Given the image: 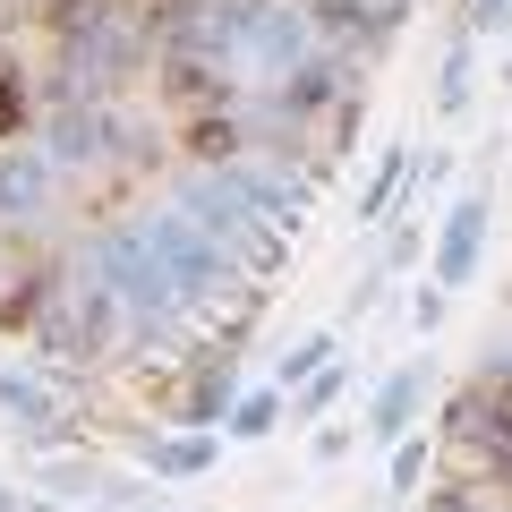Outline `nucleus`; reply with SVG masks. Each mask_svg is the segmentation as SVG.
Listing matches in <instances>:
<instances>
[{
  "label": "nucleus",
  "instance_id": "f257e3e1",
  "mask_svg": "<svg viewBox=\"0 0 512 512\" xmlns=\"http://www.w3.org/2000/svg\"><path fill=\"white\" fill-rule=\"evenodd\" d=\"M180 214L231 256V274H274L299 231V188L265 180L248 163H214L197 180H180Z\"/></svg>",
  "mask_w": 512,
  "mask_h": 512
},
{
  "label": "nucleus",
  "instance_id": "f03ea898",
  "mask_svg": "<svg viewBox=\"0 0 512 512\" xmlns=\"http://www.w3.org/2000/svg\"><path fill=\"white\" fill-rule=\"evenodd\" d=\"M94 274H103V291L120 299V316H137V325L163 333L171 316H188L197 299H188L180 265L163 256V239H154V222H120L111 239H94Z\"/></svg>",
  "mask_w": 512,
  "mask_h": 512
},
{
  "label": "nucleus",
  "instance_id": "7ed1b4c3",
  "mask_svg": "<svg viewBox=\"0 0 512 512\" xmlns=\"http://www.w3.org/2000/svg\"><path fill=\"white\" fill-rule=\"evenodd\" d=\"M128 60H137V35H128V18L111 0H69L60 9V94L103 103L128 77Z\"/></svg>",
  "mask_w": 512,
  "mask_h": 512
},
{
  "label": "nucleus",
  "instance_id": "20e7f679",
  "mask_svg": "<svg viewBox=\"0 0 512 512\" xmlns=\"http://www.w3.org/2000/svg\"><path fill=\"white\" fill-rule=\"evenodd\" d=\"M308 35H316V18H299L291 0H248V26H239V69L291 77L299 60H308Z\"/></svg>",
  "mask_w": 512,
  "mask_h": 512
},
{
  "label": "nucleus",
  "instance_id": "39448f33",
  "mask_svg": "<svg viewBox=\"0 0 512 512\" xmlns=\"http://www.w3.org/2000/svg\"><path fill=\"white\" fill-rule=\"evenodd\" d=\"M444 436H453L461 453H478L495 478H512V402L495 393V384H478V393H453V410H444Z\"/></svg>",
  "mask_w": 512,
  "mask_h": 512
},
{
  "label": "nucleus",
  "instance_id": "423d86ee",
  "mask_svg": "<svg viewBox=\"0 0 512 512\" xmlns=\"http://www.w3.org/2000/svg\"><path fill=\"white\" fill-rule=\"evenodd\" d=\"M128 146V120H111L103 103H60L52 111V128H43V154H52V163H111V154Z\"/></svg>",
  "mask_w": 512,
  "mask_h": 512
},
{
  "label": "nucleus",
  "instance_id": "0eeeda50",
  "mask_svg": "<svg viewBox=\"0 0 512 512\" xmlns=\"http://www.w3.org/2000/svg\"><path fill=\"white\" fill-rule=\"evenodd\" d=\"M146 222H154V239H163V256H171V265H180L188 299H197V308H205V299H214L222 282H231V256H222L214 239H205L197 222L180 214V205H171V214H146Z\"/></svg>",
  "mask_w": 512,
  "mask_h": 512
},
{
  "label": "nucleus",
  "instance_id": "6e6552de",
  "mask_svg": "<svg viewBox=\"0 0 512 512\" xmlns=\"http://www.w3.org/2000/svg\"><path fill=\"white\" fill-rule=\"evenodd\" d=\"M111 316H120V299H111L103 274H94L86 291H69V308L43 325V350H52V359H94V350L111 342Z\"/></svg>",
  "mask_w": 512,
  "mask_h": 512
},
{
  "label": "nucleus",
  "instance_id": "1a4fd4ad",
  "mask_svg": "<svg viewBox=\"0 0 512 512\" xmlns=\"http://www.w3.org/2000/svg\"><path fill=\"white\" fill-rule=\"evenodd\" d=\"M308 18L325 35H342V43H384L410 18V0H308Z\"/></svg>",
  "mask_w": 512,
  "mask_h": 512
},
{
  "label": "nucleus",
  "instance_id": "9d476101",
  "mask_svg": "<svg viewBox=\"0 0 512 512\" xmlns=\"http://www.w3.org/2000/svg\"><path fill=\"white\" fill-rule=\"evenodd\" d=\"M43 205H52V154L9 146L0 154V222H35Z\"/></svg>",
  "mask_w": 512,
  "mask_h": 512
},
{
  "label": "nucleus",
  "instance_id": "9b49d317",
  "mask_svg": "<svg viewBox=\"0 0 512 512\" xmlns=\"http://www.w3.org/2000/svg\"><path fill=\"white\" fill-rule=\"evenodd\" d=\"M478 239H487V197H461L453 214H444V248H436V282L444 291H461V282L478 274Z\"/></svg>",
  "mask_w": 512,
  "mask_h": 512
},
{
  "label": "nucleus",
  "instance_id": "f8f14e48",
  "mask_svg": "<svg viewBox=\"0 0 512 512\" xmlns=\"http://www.w3.org/2000/svg\"><path fill=\"white\" fill-rule=\"evenodd\" d=\"M333 94H342V60H316V52H308V60H299L291 77H282L274 111H282V120H299V111H325Z\"/></svg>",
  "mask_w": 512,
  "mask_h": 512
},
{
  "label": "nucleus",
  "instance_id": "ddd939ff",
  "mask_svg": "<svg viewBox=\"0 0 512 512\" xmlns=\"http://www.w3.org/2000/svg\"><path fill=\"white\" fill-rule=\"evenodd\" d=\"M419 367H402V376H393V384H384V393H376V419H367V436H376V444H402V427H410V410H419Z\"/></svg>",
  "mask_w": 512,
  "mask_h": 512
},
{
  "label": "nucleus",
  "instance_id": "4468645a",
  "mask_svg": "<svg viewBox=\"0 0 512 512\" xmlns=\"http://www.w3.org/2000/svg\"><path fill=\"white\" fill-rule=\"evenodd\" d=\"M0 410H9V419H26L35 436H52V393H43L35 376H0Z\"/></svg>",
  "mask_w": 512,
  "mask_h": 512
},
{
  "label": "nucleus",
  "instance_id": "2eb2a0df",
  "mask_svg": "<svg viewBox=\"0 0 512 512\" xmlns=\"http://www.w3.org/2000/svg\"><path fill=\"white\" fill-rule=\"evenodd\" d=\"M146 461L163 478H197L205 461H214V436H163V444H146Z\"/></svg>",
  "mask_w": 512,
  "mask_h": 512
},
{
  "label": "nucleus",
  "instance_id": "dca6fc26",
  "mask_svg": "<svg viewBox=\"0 0 512 512\" xmlns=\"http://www.w3.org/2000/svg\"><path fill=\"white\" fill-rule=\"evenodd\" d=\"M402 171H410V146H393V154L376 163V188L359 197V222H384V205H393V188H402Z\"/></svg>",
  "mask_w": 512,
  "mask_h": 512
},
{
  "label": "nucleus",
  "instance_id": "f3484780",
  "mask_svg": "<svg viewBox=\"0 0 512 512\" xmlns=\"http://www.w3.org/2000/svg\"><path fill=\"white\" fill-rule=\"evenodd\" d=\"M274 419H282L274 393H248V402L231 410V436H248V444H256V436H274Z\"/></svg>",
  "mask_w": 512,
  "mask_h": 512
},
{
  "label": "nucleus",
  "instance_id": "a211bd4d",
  "mask_svg": "<svg viewBox=\"0 0 512 512\" xmlns=\"http://www.w3.org/2000/svg\"><path fill=\"white\" fill-rule=\"evenodd\" d=\"M325 359H333V333H308V342L282 359V384H308V376H325Z\"/></svg>",
  "mask_w": 512,
  "mask_h": 512
},
{
  "label": "nucleus",
  "instance_id": "6ab92c4d",
  "mask_svg": "<svg viewBox=\"0 0 512 512\" xmlns=\"http://www.w3.org/2000/svg\"><path fill=\"white\" fill-rule=\"evenodd\" d=\"M231 393H239V376H231V367H214V376L197 384V402H188V427H205V419H214L222 402H231Z\"/></svg>",
  "mask_w": 512,
  "mask_h": 512
},
{
  "label": "nucleus",
  "instance_id": "aec40b11",
  "mask_svg": "<svg viewBox=\"0 0 512 512\" xmlns=\"http://www.w3.org/2000/svg\"><path fill=\"white\" fill-rule=\"evenodd\" d=\"M436 103H444V111H461V103H470V43H453V60H444V86H436Z\"/></svg>",
  "mask_w": 512,
  "mask_h": 512
},
{
  "label": "nucleus",
  "instance_id": "412c9836",
  "mask_svg": "<svg viewBox=\"0 0 512 512\" xmlns=\"http://www.w3.org/2000/svg\"><path fill=\"white\" fill-rule=\"evenodd\" d=\"M427 470V444H393V487H419Z\"/></svg>",
  "mask_w": 512,
  "mask_h": 512
},
{
  "label": "nucleus",
  "instance_id": "4be33fe9",
  "mask_svg": "<svg viewBox=\"0 0 512 512\" xmlns=\"http://www.w3.org/2000/svg\"><path fill=\"white\" fill-rule=\"evenodd\" d=\"M495 26H512V0H470V35H495Z\"/></svg>",
  "mask_w": 512,
  "mask_h": 512
},
{
  "label": "nucleus",
  "instance_id": "5701e85b",
  "mask_svg": "<svg viewBox=\"0 0 512 512\" xmlns=\"http://www.w3.org/2000/svg\"><path fill=\"white\" fill-rule=\"evenodd\" d=\"M333 393H342V376H308V393H299V410H325Z\"/></svg>",
  "mask_w": 512,
  "mask_h": 512
},
{
  "label": "nucleus",
  "instance_id": "b1692460",
  "mask_svg": "<svg viewBox=\"0 0 512 512\" xmlns=\"http://www.w3.org/2000/svg\"><path fill=\"white\" fill-rule=\"evenodd\" d=\"M427 512H495L487 495H444V504H427Z\"/></svg>",
  "mask_w": 512,
  "mask_h": 512
},
{
  "label": "nucleus",
  "instance_id": "393cba45",
  "mask_svg": "<svg viewBox=\"0 0 512 512\" xmlns=\"http://www.w3.org/2000/svg\"><path fill=\"white\" fill-rule=\"evenodd\" d=\"M0 512H26V504H18V495H0Z\"/></svg>",
  "mask_w": 512,
  "mask_h": 512
}]
</instances>
